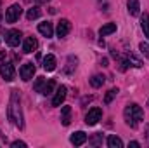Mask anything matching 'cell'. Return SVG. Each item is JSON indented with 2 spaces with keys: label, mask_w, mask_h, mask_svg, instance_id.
<instances>
[{
  "label": "cell",
  "mask_w": 149,
  "mask_h": 148,
  "mask_svg": "<svg viewBox=\"0 0 149 148\" xmlns=\"http://www.w3.org/2000/svg\"><path fill=\"white\" fill-rule=\"evenodd\" d=\"M7 117L9 120L16 125V127H23V111H21V101H19V92L14 89L10 92V101H9V108H7Z\"/></svg>",
  "instance_id": "1"
},
{
  "label": "cell",
  "mask_w": 149,
  "mask_h": 148,
  "mask_svg": "<svg viewBox=\"0 0 149 148\" xmlns=\"http://www.w3.org/2000/svg\"><path fill=\"white\" fill-rule=\"evenodd\" d=\"M123 117H125V122H127V125H130L132 129L134 127H137V124H139V120H142V117H144V111L142 108L139 106V105H128L125 111H123Z\"/></svg>",
  "instance_id": "2"
},
{
  "label": "cell",
  "mask_w": 149,
  "mask_h": 148,
  "mask_svg": "<svg viewBox=\"0 0 149 148\" xmlns=\"http://www.w3.org/2000/svg\"><path fill=\"white\" fill-rule=\"evenodd\" d=\"M21 14H23L21 5L14 4V5H10V7L7 9V12H5V21H7V23H16V21L21 18Z\"/></svg>",
  "instance_id": "3"
},
{
  "label": "cell",
  "mask_w": 149,
  "mask_h": 148,
  "mask_svg": "<svg viewBox=\"0 0 149 148\" xmlns=\"http://www.w3.org/2000/svg\"><path fill=\"white\" fill-rule=\"evenodd\" d=\"M102 117V110L101 108H90L88 113L85 115V124L87 125H95Z\"/></svg>",
  "instance_id": "4"
},
{
  "label": "cell",
  "mask_w": 149,
  "mask_h": 148,
  "mask_svg": "<svg viewBox=\"0 0 149 148\" xmlns=\"http://www.w3.org/2000/svg\"><path fill=\"white\" fill-rule=\"evenodd\" d=\"M21 32L19 30H9L7 33H5V42L10 45V47H17L19 45V42H21Z\"/></svg>",
  "instance_id": "5"
},
{
  "label": "cell",
  "mask_w": 149,
  "mask_h": 148,
  "mask_svg": "<svg viewBox=\"0 0 149 148\" xmlns=\"http://www.w3.org/2000/svg\"><path fill=\"white\" fill-rule=\"evenodd\" d=\"M19 75H21V78H23L24 82L31 80L33 75H35V65H33V63H24V65L21 66V70H19Z\"/></svg>",
  "instance_id": "6"
},
{
  "label": "cell",
  "mask_w": 149,
  "mask_h": 148,
  "mask_svg": "<svg viewBox=\"0 0 149 148\" xmlns=\"http://www.w3.org/2000/svg\"><path fill=\"white\" fill-rule=\"evenodd\" d=\"M66 92H68V89H66L64 85H59V87L56 89L54 98H52V106H61L63 101L66 99Z\"/></svg>",
  "instance_id": "7"
},
{
  "label": "cell",
  "mask_w": 149,
  "mask_h": 148,
  "mask_svg": "<svg viewBox=\"0 0 149 148\" xmlns=\"http://www.w3.org/2000/svg\"><path fill=\"white\" fill-rule=\"evenodd\" d=\"M0 73H2V77H3V80H7V82L14 80L16 72H14V66H12V63H3V65L0 66Z\"/></svg>",
  "instance_id": "8"
},
{
  "label": "cell",
  "mask_w": 149,
  "mask_h": 148,
  "mask_svg": "<svg viewBox=\"0 0 149 148\" xmlns=\"http://www.w3.org/2000/svg\"><path fill=\"white\" fill-rule=\"evenodd\" d=\"M70 30H71V23H70L68 19H61V21L57 23L56 32H57V37L59 38H64L68 33H70Z\"/></svg>",
  "instance_id": "9"
},
{
  "label": "cell",
  "mask_w": 149,
  "mask_h": 148,
  "mask_svg": "<svg viewBox=\"0 0 149 148\" xmlns=\"http://www.w3.org/2000/svg\"><path fill=\"white\" fill-rule=\"evenodd\" d=\"M37 47H38V40L35 37L24 38V42H23V51H24L26 54H30V52L37 51Z\"/></svg>",
  "instance_id": "10"
},
{
  "label": "cell",
  "mask_w": 149,
  "mask_h": 148,
  "mask_svg": "<svg viewBox=\"0 0 149 148\" xmlns=\"http://www.w3.org/2000/svg\"><path fill=\"white\" fill-rule=\"evenodd\" d=\"M38 32H40L43 37L50 38L52 35H54V26H52V23L43 21V23H40V25H38Z\"/></svg>",
  "instance_id": "11"
},
{
  "label": "cell",
  "mask_w": 149,
  "mask_h": 148,
  "mask_svg": "<svg viewBox=\"0 0 149 148\" xmlns=\"http://www.w3.org/2000/svg\"><path fill=\"white\" fill-rule=\"evenodd\" d=\"M56 65H57V61H56V56H54V54H47V56L43 58V70L54 72V70H56Z\"/></svg>",
  "instance_id": "12"
},
{
  "label": "cell",
  "mask_w": 149,
  "mask_h": 148,
  "mask_svg": "<svg viewBox=\"0 0 149 148\" xmlns=\"http://www.w3.org/2000/svg\"><path fill=\"white\" fill-rule=\"evenodd\" d=\"M85 141H87V134L83 131H78V132H74L73 136H71V143H73L74 147H81Z\"/></svg>",
  "instance_id": "13"
},
{
  "label": "cell",
  "mask_w": 149,
  "mask_h": 148,
  "mask_svg": "<svg viewBox=\"0 0 149 148\" xmlns=\"http://www.w3.org/2000/svg\"><path fill=\"white\" fill-rule=\"evenodd\" d=\"M127 7H128V12L132 16H139L141 14V4H139V0H127Z\"/></svg>",
  "instance_id": "14"
},
{
  "label": "cell",
  "mask_w": 149,
  "mask_h": 148,
  "mask_svg": "<svg viewBox=\"0 0 149 148\" xmlns=\"http://www.w3.org/2000/svg\"><path fill=\"white\" fill-rule=\"evenodd\" d=\"M61 122H63V125H70L71 124V106H63Z\"/></svg>",
  "instance_id": "15"
},
{
  "label": "cell",
  "mask_w": 149,
  "mask_h": 148,
  "mask_svg": "<svg viewBox=\"0 0 149 148\" xmlns=\"http://www.w3.org/2000/svg\"><path fill=\"white\" fill-rule=\"evenodd\" d=\"M116 32V25L114 23H108V25H104V26H101V30H99V35L101 37H106V35H111Z\"/></svg>",
  "instance_id": "16"
},
{
  "label": "cell",
  "mask_w": 149,
  "mask_h": 148,
  "mask_svg": "<svg viewBox=\"0 0 149 148\" xmlns=\"http://www.w3.org/2000/svg\"><path fill=\"white\" fill-rule=\"evenodd\" d=\"M141 28H142L144 35H146L148 40H149V14H148V12H144V14H142V18H141Z\"/></svg>",
  "instance_id": "17"
},
{
  "label": "cell",
  "mask_w": 149,
  "mask_h": 148,
  "mask_svg": "<svg viewBox=\"0 0 149 148\" xmlns=\"http://www.w3.org/2000/svg\"><path fill=\"white\" fill-rule=\"evenodd\" d=\"M40 14H42L40 7H38V5H35V7L28 9V12H26V18H28L30 21H33V19H38V18H40Z\"/></svg>",
  "instance_id": "18"
},
{
  "label": "cell",
  "mask_w": 149,
  "mask_h": 148,
  "mask_svg": "<svg viewBox=\"0 0 149 148\" xmlns=\"http://www.w3.org/2000/svg\"><path fill=\"white\" fill-rule=\"evenodd\" d=\"M74 70H76V58L70 56V58H68V66L64 68V75H71Z\"/></svg>",
  "instance_id": "19"
},
{
  "label": "cell",
  "mask_w": 149,
  "mask_h": 148,
  "mask_svg": "<svg viewBox=\"0 0 149 148\" xmlns=\"http://www.w3.org/2000/svg\"><path fill=\"white\" fill-rule=\"evenodd\" d=\"M108 147L109 148H123V141L118 136H109L108 138Z\"/></svg>",
  "instance_id": "20"
},
{
  "label": "cell",
  "mask_w": 149,
  "mask_h": 148,
  "mask_svg": "<svg viewBox=\"0 0 149 148\" xmlns=\"http://www.w3.org/2000/svg\"><path fill=\"white\" fill-rule=\"evenodd\" d=\"M102 84H104V75H94V77L90 78V85H92V87H95V89H97V87H101Z\"/></svg>",
  "instance_id": "21"
},
{
  "label": "cell",
  "mask_w": 149,
  "mask_h": 148,
  "mask_svg": "<svg viewBox=\"0 0 149 148\" xmlns=\"http://www.w3.org/2000/svg\"><path fill=\"white\" fill-rule=\"evenodd\" d=\"M54 87H56V82H54V80H47V84H45V85H43V89H42V94H43V96L52 94Z\"/></svg>",
  "instance_id": "22"
},
{
  "label": "cell",
  "mask_w": 149,
  "mask_h": 148,
  "mask_svg": "<svg viewBox=\"0 0 149 148\" xmlns=\"http://www.w3.org/2000/svg\"><path fill=\"white\" fill-rule=\"evenodd\" d=\"M47 84V78L45 77H38L37 78V82L33 84V89L37 91V92H42V89H43V85Z\"/></svg>",
  "instance_id": "23"
},
{
  "label": "cell",
  "mask_w": 149,
  "mask_h": 148,
  "mask_svg": "<svg viewBox=\"0 0 149 148\" xmlns=\"http://www.w3.org/2000/svg\"><path fill=\"white\" fill-rule=\"evenodd\" d=\"M127 63H128V65H132V66H135V68H141V66H142V61H141V59H137V58H135V56H132V54H128V56H127Z\"/></svg>",
  "instance_id": "24"
},
{
  "label": "cell",
  "mask_w": 149,
  "mask_h": 148,
  "mask_svg": "<svg viewBox=\"0 0 149 148\" xmlns=\"http://www.w3.org/2000/svg\"><path fill=\"white\" fill-rule=\"evenodd\" d=\"M116 94H118V89H109V91H108V94H106V98H104V103H106V105H109Z\"/></svg>",
  "instance_id": "25"
},
{
  "label": "cell",
  "mask_w": 149,
  "mask_h": 148,
  "mask_svg": "<svg viewBox=\"0 0 149 148\" xmlns=\"http://www.w3.org/2000/svg\"><path fill=\"white\" fill-rule=\"evenodd\" d=\"M88 143H90V145H94V147H99V145L102 143L101 134H94V138H92V140H88Z\"/></svg>",
  "instance_id": "26"
},
{
  "label": "cell",
  "mask_w": 149,
  "mask_h": 148,
  "mask_svg": "<svg viewBox=\"0 0 149 148\" xmlns=\"http://www.w3.org/2000/svg\"><path fill=\"white\" fill-rule=\"evenodd\" d=\"M139 49H141V52H142V54L149 56V44H146V42H141V44H139Z\"/></svg>",
  "instance_id": "27"
},
{
  "label": "cell",
  "mask_w": 149,
  "mask_h": 148,
  "mask_svg": "<svg viewBox=\"0 0 149 148\" xmlns=\"http://www.w3.org/2000/svg\"><path fill=\"white\" fill-rule=\"evenodd\" d=\"M24 147H26L24 141H14V143H12V148H24Z\"/></svg>",
  "instance_id": "28"
},
{
  "label": "cell",
  "mask_w": 149,
  "mask_h": 148,
  "mask_svg": "<svg viewBox=\"0 0 149 148\" xmlns=\"http://www.w3.org/2000/svg\"><path fill=\"white\" fill-rule=\"evenodd\" d=\"M130 147H134V148H139V147H141V143H139V141H132V143H130Z\"/></svg>",
  "instance_id": "29"
},
{
  "label": "cell",
  "mask_w": 149,
  "mask_h": 148,
  "mask_svg": "<svg viewBox=\"0 0 149 148\" xmlns=\"http://www.w3.org/2000/svg\"><path fill=\"white\" fill-rule=\"evenodd\" d=\"M37 4H47V2H50V0H35Z\"/></svg>",
  "instance_id": "30"
},
{
  "label": "cell",
  "mask_w": 149,
  "mask_h": 148,
  "mask_svg": "<svg viewBox=\"0 0 149 148\" xmlns=\"http://www.w3.org/2000/svg\"><path fill=\"white\" fill-rule=\"evenodd\" d=\"M146 136H148V140H149V125H146Z\"/></svg>",
  "instance_id": "31"
},
{
  "label": "cell",
  "mask_w": 149,
  "mask_h": 148,
  "mask_svg": "<svg viewBox=\"0 0 149 148\" xmlns=\"http://www.w3.org/2000/svg\"><path fill=\"white\" fill-rule=\"evenodd\" d=\"M0 19H2V12H0Z\"/></svg>",
  "instance_id": "32"
},
{
  "label": "cell",
  "mask_w": 149,
  "mask_h": 148,
  "mask_svg": "<svg viewBox=\"0 0 149 148\" xmlns=\"http://www.w3.org/2000/svg\"><path fill=\"white\" fill-rule=\"evenodd\" d=\"M0 4H2V0H0Z\"/></svg>",
  "instance_id": "33"
}]
</instances>
